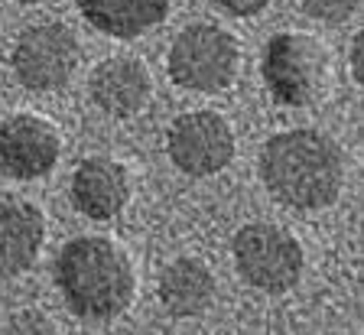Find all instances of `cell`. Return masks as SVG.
<instances>
[{"label":"cell","mask_w":364,"mask_h":335,"mask_svg":"<svg viewBox=\"0 0 364 335\" xmlns=\"http://www.w3.org/2000/svg\"><path fill=\"white\" fill-rule=\"evenodd\" d=\"M166 153L186 176H215L235 160V130L215 111H189L166 130Z\"/></svg>","instance_id":"obj_7"},{"label":"cell","mask_w":364,"mask_h":335,"mask_svg":"<svg viewBox=\"0 0 364 335\" xmlns=\"http://www.w3.org/2000/svg\"><path fill=\"white\" fill-rule=\"evenodd\" d=\"M0 335H55V326L46 319L43 312L23 309V312H14V316H10Z\"/></svg>","instance_id":"obj_15"},{"label":"cell","mask_w":364,"mask_h":335,"mask_svg":"<svg viewBox=\"0 0 364 335\" xmlns=\"http://www.w3.org/2000/svg\"><path fill=\"white\" fill-rule=\"evenodd\" d=\"M55 283L68 309L91 322L117 319L136 293L130 257L101 235L72 238L62 248L55 257Z\"/></svg>","instance_id":"obj_2"},{"label":"cell","mask_w":364,"mask_h":335,"mask_svg":"<svg viewBox=\"0 0 364 335\" xmlns=\"http://www.w3.org/2000/svg\"><path fill=\"white\" fill-rule=\"evenodd\" d=\"M173 0H78V10L95 30L114 39H136L166 20Z\"/></svg>","instance_id":"obj_13"},{"label":"cell","mask_w":364,"mask_h":335,"mask_svg":"<svg viewBox=\"0 0 364 335\" xmlns=\"http://www.w3.org/2000/svg\"><path fill=\"white\" fill-rule=\"evenodd\" d=\"M260 179L277 202L299 212H316L338 198L345 183V156L322 130H283L260 150Z\"/></svg>","instance_id":"obj_1"},{"label":"cell","mask_w":364,"mask_h":335,"mask_svg":"<svg viewBox=\"0 0 364 335\" xmlns=\"http://www.w3.org/2000/svg\"><path fill=\"white\" fill-rule=\"evenodd\" d=\"M306 16L322 20V23H345L358 10V0H299Z\"/></svg>","instance_id":"obj_14"},{"label":"cell","mask_w":364,"mask_h":335,"mask_svg":"<svg viewBox=\"0 0 364 335\" xmlns=\"http://www.w3.org/2000/svg\"><path fill=\"white\" fill-rule=\"evenodd\" d=\"M46 241V218L33 202H0V280L36 264Z\"/></svg>","instance_id":"obj_11"},{"label":"cell","mask_w":364,"mask_h":335,"mask_svg":"<svg viewBox=\"0 0 364 335\" xmlns=\"http://www.w3.org/2000/svg\"><path fill=\"white\" fill-rule=\"evenodd\" d=\"M361 46H364V36L361 33H355L351 36V55H348V69H351V78H355L358 85H361Z\"/></svg>","instance_id":"obj_17"},{"label":"cell","mask_w":364,"mask_h":335,"mask_svg":"<svg viewBox=\"0 0 364 335\" xmlns=\"http://www.w3.org/2000/svg\"><path fill=\"white\" fill-rule=\"evenodd\" d=\"M264 82L287 107L316 105L328 85L326 46L309 33H277L264 49Z\"/></svg>","instance_id":"obj_4"},{"label":"cell","mask_w":364,"mask_h":335,"mask_svg":"<svg viewBox=\"0 0 364 335\" xmlns=\"http://www.w3.org/2000/svg\"><path fill=\"white\" fill-rule=\"evenodd\" d=\"M130 198V176L111 156H88L72 173V206L91 221H111Z\"/></svg>","instance_id":"obj_10"},{"label":"cell","mask_w":364,"mask_h":335,"mask_svg":"<svg viewBox=\"0 0 364 335\" xmlns=\"http://www.w3.org/2000/svg\"><path fill=\"white\" fill-rule=\"evenodd\" d=\"M241 49L218 23H192L173 39L166 55L169 78L182 92L218 95L237 78Z\"/></svg>","instance_id":"obj_3"},{"label":"cell","mask_w":364,"mask_h":335,"mask_svg":"<svg viewBox=\"0 0 364 335\" xmlns=\"http://www.w3.org/2000/svg\"><path fill=\"white\" fill-rule=\"evenodd\" d=\"M82 59L75 33L65 23H36L23 30L10 55L16 82L26 92H59L68 78L75 75V65Z\"/></svg>","instance_id":"obj_6"},{"label":"cell","mask_w":364,"mask_h":335,"mask_svg":"<svg viewBox=\"0 0 364 335\" xmlns=\"http://www.w3.org/2000/svg\"><path fill=\"white\" fill-rule=\"evenodd\" d=\"M62 153L55 124L39 115H14L0 124V173L10 179H39L53 173Z\"/></svg>","instance_id":"obj_8"},{"label":"cell","mask_w":364,"mask_h":335,"mask_svg":"<svg viewBox=\"0 0 364 335\" xmlns=\"http://www.w3.org/2000/svg\"><path fill=\"white\" fill-rule=\"evenodd\" d=\"M212 4L231 16H257L270 7V0H212Z\"/></svg>","instance_id":"obj_16"},{"label":"cell","mask_w":364,"mask_h":335,"mask_svg":"<svg viewBox=\"0 0 364 335\" xmlns=\"http://www.w3.org/2000/svg\"><path fill=\"white\" fill-rule=\"evenodd\" d=\"M88 95L98 111L107 117H134L144 111L153 95L150 72L140 59L130 55H111L101 65H95L88 78Z\"/></svg>","instance_id":"obj_9"},{"label":"cell","mask_w":364,"mask_h":335,"mask_svg":"<svg viewBox=\"0 0 364 335\" xmlns=\"http://www.w3.org/2000/svg\"><path fill=\"white\" fill-rule=\"evenodd\" d=\"M215 277L196 257H179L163 267L159 274V303L176 319H192L212 309L215 303Z\"/></svg>","instance_id":"obj_12"},{"label":"cell","mask_w":364,"mask_h":335,"mask_svg":"<svg viewBox=\"0 0 364 335\" xmlns=\"http://www.w3.org/2000/svg\"><path fill=\"white\" fill-rule=\"evenodd\" d=\"M231 257L241 280L264 293H287L306 267L303 244L270 221H250L231 238Z\"/></svg>","instance_id":"obj_5"},{"label":"cell","mask_w":364,"mask_h":335,"mask_svg":"<svg viewBox=\"0 0 364 335\" xmlns=\"http://www.w3.org/2000/svg\"><path fill=\"white\" fill-rule=\"evenodd\" d=\"M20 4H39V0H20Z\"/></svg>","instance_id":"obj_18"}]
</instances>
